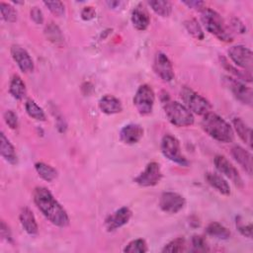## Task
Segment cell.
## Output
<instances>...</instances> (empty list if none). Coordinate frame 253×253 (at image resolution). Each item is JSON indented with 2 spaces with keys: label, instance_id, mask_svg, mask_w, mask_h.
<instances>
[{
  "label": "cell",
  "instance_id": "obj_25",
  "mask_svg": "<svg viewBox=\"0 0 253 253\" xmlns=\"http://www.w3.org/2000/svg\"><path fill=\"white\" fill-rule=\"evenodd\" d=\"M206 232L208 235L219 240H226L231 235L229 229L217 221L210 222L206 227Z\"/></svg>",
  "mask_w": 253,
  "mask_h": 253
},
{
  "label": "cell",
  "instance_id": "obj_4",
  "mask_svg": "<svg viewBox=\"0 0 253 253\" xmlns=\"http://www.w3.org/2000/svg\"><path fill=\"white\" fill-rule=\"evenodd\" d=\"M163 106L165 115L173 126L177 127H185L194 125V115L184 104L169 99L163 103Z\"/></svg>",
  "mask_w": 253,
  "mask_h": 253
},
{
  "label": "cell",
  "instance_id": "obj_42",
  "mask_svg": "<svg viewBox=\"0 0 253 253\" xmlns=\"http://www.w3.org/2000/svg\"><path fill=\"white\" fill-rule=\"evenodd\" d=\"M231 25H232L233 29H234L235 31H237L238 33H240V34L246 33V27H245V25H244L239 19H237V18L232 19Z\"/></svg>",
  "mask_w": 253,
  "mask_h": 253
},
{
  "label": "cell",
  "instance_id": "obj_11",
  "mask_svg": "<svg viewBox=\"0 0 253 253\" xmlns=\"http://www.w3.org/2000/svg\"><path fill=\"white\" fill-rule=\"evenodd\" d=\"M225 83L233 96L242 104L252 106L253 103V92L252 89L246 86L243 82L236 78L225 77Z\"/></svg>",
  "mask_w": 253,
  "mask_h": 253
},
{
  "label": "cell",
  "instance_id": "obj_37",
  "mask_svg": "<svg viewBox=\"0 0 253 253\" xmlns=\"http://www.w3.org/2000/svg\"><path fill=\"white\" fill-rule=\"evenodd\" d=\"M4 121L11 129H17L19 126V120L17 114L12 110H7L4 113Z\"/></svg>",
  "mask_w": 253,
  "mask_h": 253
},
{
  "label": "cell",
  "instance_id": "obj_23",
  "mask_svg": "<svg viewBox=\"0 0 253 253\" xmlns=\"http://www.w3.org/2000/svg\"><path fill=\"white\" fill-rule=\"evenodd\" d=\"M9 93L16 100H23L27 94L26 84L17 74L13 75L10 80Z\"/></svg>",
  "mask_w": 253,
  "mask_h": 253
},
{
  "label": "cell",
  "instance_id": "obj_14",
  "mask_svg": "<svg viewBox=\"0 0 253 253\" xmlns=\"http://www.w3.org/2000/svg\"><path fill=\"white\" fill-rule=\"evenodd\" d=\"M132 211L128 207H122L110 215H108L105 219V227L107 231L112 232L120 227L126 225L129 219L131 218Z\"/></svg>",
  "mask_w": 253,
  "mask_h": 253
},
{
  "label": "cell",
  "instance_id": "obj_6",
  "mask_svg": "<svg viewBox=\"0 0 253 253\" xmlns=\"http://www.w3.org/2000/svg\"><path fill=\"white\" fill-rule=\"evenodd\" d=\"M132 102L139 115H150L152 113L155 102V94L151 86L148 84L140 85L134 94Z\"/></svg>",
  "mask_w": 253,
  "mask_h": 253
},
{
  "label": "cell",
  "instance_id": "obj_13",
  "mask_svg": "<svg viewBox=\"0 0 253 253\" xmlns=\"http://www.w3.org/2000/svg\"><path fill=\"white\" fill-rule=\"evenodd\" d=\"M153 70L155 74L164 82H170L174 79V69L172 62L168 56L161 51H158L154 56Z\"/></svg>",
  "mask_w": 253,
  "mask_h": 253
},
{
  "label": "cell",
  "instance_id": "obj_24",
  "mask_svg": "<svg viewBox=\"0 0 253 253\" xmlns=\"http://www.w3.org/2000/svg\"><path fill=\"white\" fill-rule=\"evenodd\" d=\"M232 125H233V127H234L236 133L240 137V139L244 143H246L249 147H251V142H252L251 128L240 118H234L232 120Z\"/></svg>",
  "mask_w": 253,
  "mask_h": 253
},
{
  "label": "cell",
  "instance_id": "obj_9",
  "mask_svg": "<svg viewBox=\"0 0 253 253\" xmlns=\"http://www.w3.org/2000/svg\"><path fill=\"white\" fill-rule=\"evenodd\" d=\"M228 56L236 66L251 72L253 65V54L251 49L241 44L233 45L228 49Z\"/></svg>",
  "mask_w": 253,
  "mask_h": 253
},
{
  "label": "cell",
  "instance_id": "obj_36",
  "mask_svg": "<svg viewBox=\"0 0 253 253\" xmlns=\"http://www.w3.org/2000/svg\"><path fill=\"white\" fill-rule=\"evenodd\" d=\"M192 246H193V251H196V252L210 251L209 245H208L205 237L202 235H194L192 237Z\"/></svg>",
  "mask_w": 253,
  "mask_h": 253
},
{
  "label": "cell",
  "instance_id": "obj_18",
  "mask_svg": "<svg viewBox=\"0 0 253 253\" xmlns=\"http://www.w3.org/2000/svg\"><path fill=\"white\" fill-rule=\"evenodd\" d=\"M20 223L23 227V229L29 234V235H36L39 231V226L36 220V217L33 213V211L28 208L24 207L21 209L20 214H19Z\"/></svg>",
  "mask_w": 253,
  "mask_h": 253
},
{
  "label": "cell",
  "instance_id": "obj_26",
  "mask_svg": "<svg viewBox=\"0 0 253 253\" xmlns=\"http://www.w3.org/2000/svg\"><path fill=\"white\" fill-rule=\"evenodd\" d=\"M35 169L39 176L46 182H52L57 177V171L55 168L44 162H37L35 164Z\"/></svg>",
  "mask_w": 253,
  "mask_h": 253
},
{
  "label": "cell",
  "instance_id": "obj_43",
  "mask_svg": "<svg viewBox=\"0 0 253 253\" xmlns=\"http://www.w3.org/2000/svg\"><path fill=\"white\" fill-rule=\"evenodd\" d=\"M183 4L187 5L189 8L197 9L199 11H202L205 8V3L203 1H183Z\"/></svg>",
  "mask_w": 253,
  "mask_h": 253
},
{
  "label": "cell",
  "instance_id": "obj_20",
  "mask_svg": "<svg viewBox=\"0 0 253 253\" xmlns=\"http://www.w3.org/2000/svg\"><path fill=\"white\" fill-rule=\"evenodd\" d=\"M231 155L249 175L252 174V155L249 151L239 145H235L231 148Z\"/></svg>",
  "mask_w": 253,
  "mask_h": 253
},
{
  "label": "cell",
  "instance_id": "obj_35",
  "mask_svg": "<svg viewBox=\"0 0 253 253\" xmlns=\"http://www.w3.org/2000/svg\"><path fill=\"white\" fill-rule=\"evenodd\" d=\"M44 6L56 17H62L65 14V6L61 1H44Z\"/></svg>",
  "mask_w": 253,
  "mask_h": 253
},
{
  "label": "cell",
  "instance_id": "obj_12",
  "mask_svg": "<svg viewBox=\"0 0 253 253\" xmlns=\"http://www.w3.org/2000/svg\"><path fill=\"white\" fill-rule=\"evenodd\" d=\"M213 163H214L216 170L220 174H223L231 182H233V184L236 187H238V188L243 187V181H242V178L240 177L237 169L231 164L230 161H228V159L225 156L220 155V154L215 155L214 159H213Z\"/></svg>",
  "mask_w": 253,
  "mask_h": 253
},
{
  "label": "cell",
  "instance_id": "obj_33",
  "mask_svg": "<svg viewBox=\"0 0 253 253\" xmlns=\"http://www.w3.org/2000/svg\"><path fill=\"white\" fill-rule=\"evenodd\" d=\"M0 11L2 19L7 23H15L18 18V13L15 7H13L9 3L1 2L0 3Z\"/></svg>",
  "mask_w": 253,
  "mask_h": 253
},
{
  "label": "cell",
  "instance_id": "obj_22",
  "mask_svg": "<svg viewBox=\"0 0 253 253\" xmlns=\"http://www.w3.org/2000/svg\"><path fill=\"white\" fill-rule=\"evenodd\" d=\"M0 152L1 156L10 164L15 165L18 162L17 153L15 147L10 142V140L6 137L4 132L0 133Z\"/></svg>",
  "mask_w": 253,
  "mask_h": 253
},
{
  "label": "cell",
  "instance_id": "obj_7",
  "mask_svg": "<svg viewBox=\"0 0 253 253\" xmlns=\"http://www.w3.org/2000/svg\"><path fill=\"white\" fill-rule=\"evenodd\" d=\"M161 152L170 161L181 166H188L189 161L182 154L179 140L172 134H165L161 139Z\"/></svg>",
  "mask_w": 253,
  "mask_h": 253
},
{
  "label": "cell",
  "instance_id": "obj_40",
  "mask_svg": "<svg viewBox=\"0 0 253 253\" xmlns=\"http://www.w3.org/2000/svg\"><path fill=\"white\" fill-rule=\"evenodd\" d=\"M96 16V10L92 6H86L81 11V18L84 21H90Z\"/></svg>",
  "mask_w": 253,
  "mask_h": 253
},
{
  "label": "cell",
  "instance_id": "obj_16",
  "mask_svg": "<svg viewBox=\"0 0 253 253\" xmlns=\"http://www.w3.org/2000/svg\"><path fill=\"white\" fill-rule=\"evenodd\" d=\"M143 128L138 124H127L120 131V140L127 145L137 143L143 136Z\"/></svg>",
  "mask_w": 253,
  "mask_h": 253
},
{
  "label": "cell",
  "instance_id": "obj_8",
  "mask_svg": "<svg viewBox=\"0 0 253 253\" xmlns=\"http://www.w3.org/2000/svg\"><path fill=\"white\" fill-rule=\"evenodd\" d=\"M162 178V171L159 163L149 162L143 171H141L134 179V183L141 187H153L157 185Z\"/></svg>",
  "mask_w": 253,
  "mask_h": 253
},
{
  "label": "cell",
  "instance_id": "obj_28",
  "mask_svg": "<svg viewBox=\"0 0 253 253\" xmlns=\"http://www.w3.org/2000/svg\"><path fill=\"white\" fill-rule=\"evenodd\" d=\"M148 5L157 15L161 17H168L172 12V4L166 0H151Z\"/></svg>",
  "mask_w": 253,
  "mask_h": 253
},
{
  "label": "cell",
  "instance_id": "obj_5",
  "mask_svg": "<svg viewBox=\"0 0 253 253\" xmlns=\"http://www.w3.org/2000/svg\"><path fill=\"white\" fill-rule=\"evenodd\" d=\"M180 96L182 101L184 102V105L193 114L204 116L207 113L211 112V105L210 104V102L190 87L183 86L180 90Z\"/></svg>",
  "mask_w": 253,
  "mask_h": 253
},
{
  "label": "cell",
  "instance_id": "obj_39",
  "mask_svg": "<svg viewBox=\"0 0 253 253\" xmlns=\"http://www.w3.org/2000/svg\"><path fill=\"white\" fill-rule=\"evenodd\" d=\"M31 19L38 25H41L43 23V14L42 10L39 7H33L30 11Z\"/></svg>",
  "mask_w": 253,
  "mask_h": 253
},
{
  "label": "cell",
  "instance_id": "obj_32",
  "mask_svg": "<svg viewBox=\"0 0 253 253\" xmlns=\"http://www.w3.org/2000/svg\"><path fill=\"white\" fill-rule=\"evenodd\" d=\"M124 252L126 253H144L148 251L147 243L142 238H136L129 241L124 248Z\"/></svg>",
  "mask_w": 253,
  "mask_h": 253
},
{
  "label": "cell",
  "instance_id": "obj_21",
  "mask_svg": "<svg viewBox=\"0 0 253 253\" xmlns=\"http://www.w3.org/2000/svg\"><path fill=\"white\" fill-rule=\"evenodd\" d=\"M206 181L210 186H211L213 189H215L218 193L224 196H229L230 195V186L227 183V181L220 176L217 173L213 172H208L206 173Z\"/></svg>",
  "mask_w": 253,
  "mask_h": 253
},
{
  "label": "cell",
  "instance_id": "obj_30",
  "mask_svg": "<svg viewBox=\"0 0 253 253\" xmlns=\"http://www.w3.org/2000/svg\"><path fill=\"white\" fill-rule=\"evenodd\" d=\"M184 27L187 30V32L196 40L202 41L205 38V34L203 32V29L201 27V25L199 24V22L192 18V19H188L184 21Z\"/></svg>",
  "mask_w": 253,
  "mask_h": 253
},
{
  "label": "cell",
  "instance_id": "obj_44",
  "mask_svg": "<svg viewBox=\"0 0 253 253\" xmlns=\"http://www.w3.org/2000/svg\"><path fill=\"white\" fill-rule=\"evenodd\" d=\"M106 4L110 7V8H116L117 6H119L121 4L120 1H107Z\"/></svg>",
  "mask_w": 253,
  "mask_h": 253
},
{
  "label": "cell",
  "instance_id": "obj_27",
  "mask_svg": "<svg viewBox=\"0 0 253 253\" xmlns=\"http://www.w3.org/2000/svg\"><path fill=\"white\" fill-rule=\"evenodd\" d=\"M25 109L29 117H31L34 120L43 122L45 121V113L34 100L28 99L25 103Z\"/></svg>",
  "mask_w": 253,
  "mask_h": 253
},
{
  "label": "cell",
  "instance_id": "obj_38",
  "mask_svg": "<svg viewBox=\"0 0 253 253\" xmlns=\"http://www.w3.org/2000/svg\"><path fill=\"white\" fill-rule=\"evenodd\" d=\"M236 227L238 229V231L245 237L251 238L252 237V224H244L240 218H236Z\"/></svg>",
  "mask_w": 253,
  "mask_h": 253
},
{
  "label": "cell",
  "instance_id": "obj_31",
  "mask_svg": "<svg viewBox=\"0 0 253 253\" xmlns=\"http://www.w3.org/2000/svg\"><path fill=\"white\" fill-rule=\"evenodd\" d=\"M220 62L222 64V66L228 71L230 72L231 74H233L236 79L238 80H243V81H246V82H251L252 81V76H251V72H248V71H245V70H239L235 67H233L227 60L226 58L224 57H220Z\"/></svg>",
  "mask_w": 253,
  "mask_h": 253
},
{
  "label": "cell",
  "instance_id": "obj_19",
  "mask_svg": "<svg viewBox=\"0 0 253 253\" xmlns=\"http://www.w3.org/2000/svg\"><path fill=\"white\" fill-rule=\"evenodd\" d=\"M99 109L106 115H115L123 111V105L119 98L114 95L107 94L99 100Z\"/></svg>",
  "mask_w": 253,
  "mask_h": 253
},
{
  "label": "cell",
  "instance_id": "obj_41",
  "mask_svg": "<svg viewBox=\"0 0 253 253\" xmlns=\"http://www.w3.org/2000/svg\"><path fill=\"white\" fill-rule=\"evenodd\" d=\"M0 232H1V237L3 239H5L8 242H12V235H11V231L8 227V225L6 224V222L4 220L1 221V226H0Z\"/></svg>",
  "mask_w": 253,
  "mask_h": 253
},
{
  "label": "cell",
  "instance_id": "obj_3",
  "mask_svg": "<svg viewBox=\"0 0 253 253\" xmlns=\"http://www.w3.org/2000/svg\"><path fill=\"white\" fill-rule=\"evenodd\" d=\"M201 20L206 30L222 42H232V34L228 31L222 17L213 9L205 7L201 11Z\"/></svg>",
  "mask_w": 253,
  "mask_h": 253
},
{
  "label": "cell",
  "instance_id": "obj_17",
  "mask_svg": "<svg viewBox=\"0 0 253 253\" xmlns=\"http://www.w3.org/2000/svg\"><path fill=\"white\" fill-rule=\"evenodd\" d=\"M130 20H131L132 26L137 31H145L148 28L150 24V17L146 8L142 3L137 4L133 8L131 12Z\"/></svg>",
  "mask_w": 253,
  "mask_h": 253
},
{
  "label": "cell",
  "instance_id": "obj_34",
  "mask_svg": "<svg viewBox=\"0 0 253 253\" xmlns=\"http://www.w3.org/2000/svg\"><path fill=\"white\" fill-rule=\"evenodd\" d=\"M186 247V241L184 237H177L167 244L162 249V252H167V253H178L182 252L185 250Z\"/></svg>",
  "mask_w": 253,
  "mask_h": 253
},
{
  "label": "cell",
  "instance_id": "obj_15",
  "mask_svg": "<svg viewBox=\"0 0 253 253\" xmlns=\"http://www.w3.org/2000/svg\"><path fill=\"white\" fill-rule=\"evenodd\" d=\"M11 55L18 67L23 73H31L34 71L35 64L30 53L22 46L14 44L11 47Z\"/></svg>",
  "mask_w": 253,
  "mask_h": 253
},
{
  "label": "cell",
  "instance_id": "obj_29",
  "mask_svg": "<svg viewBox=\"0 0 253 253\" xmlns=\"http://www.w3.org/2000/svg\"><path fill=\"white\" fill-rule=\"evenodd\" d=\"M44 35L49 42H51L56 45H59L63 42V35L60 29L52 22L46 25L44 29Z\"/></svg>",
  "mask_w": 253,
  "mask_h": 253
},
{
  "label": "cell",
  "instance_id": "obj_1",
  "mask_svg": "<svg viewBox=\"0 0 253 253\" xmlns=\"http://www.w3.org/2000/svg\"><path fill=\"white\" fill-rule=\"evenodd\" d=\"M34 203L44 217L58 227L69 224V216L64 208L57 202L45 187H37L33 192Z\"/></svg>",
  "mask_w": 253,
  "mask_h": 253
},
{
  "label": "cell",
  "instance_id": "obj_10",
  "mask_svg": "<svg viewBox=\"0 0 253 253\" xmlns=\"http://www.w3.org/2000/svg\"><path fill=\"white\" fill-rule=\"evenodd\" d=\"M159 208L162 211L170 214L179 212L186 205L185 198L176 192H164L159 199Z\"/></svg>",
  "mask_w": 253,
  "mask_h": 253
},
{
  "label": "cell",
  "instance_id": "obj_2",
  "mask_svg": "<svg viewBox=\"0 0 253 253\" xmlns=\"http://www.w3.org/2000/svg\"><path fill=\"white\" fill-rule=\"evenodd\" d=\"M201 126L206 133L219 142L229 143L234 139V131L232 126L215 113L209 112L204 115Z\"/></svg>",
  "mask_w": 253,
  "mask_h": 253
}]
</instances>
